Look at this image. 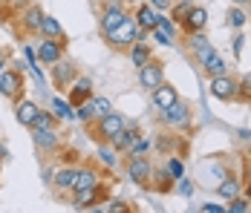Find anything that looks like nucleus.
<instances>
[{
  "label": "nucleus",
  "instance_id": "f257e3e1",
  "mask_svg": "<svg viewBox=\"0 0 251 213\" xmlns=\"http://www.w3.org/2000/svg\"><path fill=\"white\" fill-rule=\"evenodd\" d=\"M139 38H145V32L139 29V24H136V18H133V15H127L125 21L116 26V29H113L104 41H107L113 49H122V52H127V49L139 41Z\"/></svg>",
  "mask_w": 251,
  "mask_h": 213
},
{
  "label": "nucleus",
  "instance_id": "f03ea898",
  "mask_svg": "<svg viewBox=\"0 0 251 213\" xmlns=\"http://www.w3.org/2000/svg\"><path fill=\"white\" fill-rule=\"evenodd\" d=\"M127 121L119 116V113H107V116H99L96 124L90 121V139H96L101 144H113V139L122 133V127H125Z\"/></svg>",
  "mask_w": 251,
  "mask_h": 213
},
{
  "label": "nucleus",
  "instance_id": "7ed1b4c3",
  "mask_svg": "<svg viewBox=\"0 0 251 213\" xmlns=\"http://www.w3.org/2000/svg\"><path fill=\"white\" fill-rule=\"evenodd\" d=\"M125 170H127V179L130 182L145 185V188H148V182H151V176H153V165L148 162L145 153H130L127 162H125Z\"/></svg>",
  "mask_w": 251,
  "mask_h": 213
},
{
  "label": "nucleus",
  "instance_id": "20e7f679",
  "mask_svg": "<svg viewBox=\"0 0 251 213\" xmlns=\"http://www.w3.org/2000/svg\"><path fill=\"white\" fill-rule=\"evenodd\" d=\"M127 15H130V12H127V6L122 3V0H107V6L101 9V18H99V29H101V35L107 38V35H110V32L116 29V26L125 21Z\"/></svg>",
  "mask_w": 251,
  "mask_h": 213
},
{
  "label": "nucleus",
  "instance_id": "39448f33",
  "mask_svg": "<svg viewBox=\"0 0 251 213\" xmlns=\"http://www.w3.org/2000/svg\"><path fill=\"white\" fill-rule=\"evenodd\" d=\"M50 78H52V87L55 90H61V93H67L70 90V84L78 78V70L73 61H67V58H61V61H55L50 67Z\"/></svg>",
  "mask_w": 251,
  "mask_h": 213
},
{
  "label": "nucleus",
  "instance_id": "423d86ee",
  "mask_svg": "<svg viewBox=\"0 0 251 213\" xmlns=\"http://www.w3.org/2000/svg\"><path fill=\"white\" fill-rule=\"evenodd\" d=\"M24 72L21 70H3L0 72V95L3 98H9V101H21V95H24Z\"/></svg>",
  "mask_w": 251,
  "mask_h": 213
},
{
  "label": "nucleus",
  "instance_id": "0eeeda50",
  "mask_svg": "<svg viewBox=\"0 0 251 213\" xmlns=\"http://www.w3.org/2000/svg\"><path fill=\"white\" fill-rule=\"evenodd\" d=\"M237 84H240V81H237L231 72H223V75H214L208 87H211V95H214V98H220V101H234V98H237Z\"/></svg>",
  "mask_w": 251,
  "mask_h": 213
},
{
  "label": "nucleus",
  "instance_id": "6e6552de",
  "mask_svg": "<svg viewBox=\"0 0 251 213\" xmlns=\"http://www.w3.org/2000/svg\"><path fill=\"white\" fill-rule=\"evenodd\" d=\"M32 142L41 153H55L61 147V139H58L55 127H32Z\"/></svg>",
  "mask_w": 251,
  "mask_h": 213
},
{
  "label": "nucleus",
  "instance_id": "1a4fd4ad",
  "mask_svg": "<svg viewBox=\"0 0 251 213\" xmlns=\"http://www.w3.org/2000/svg\"><path fill=\"white\" fill-rule=\"evenodd\" d=\"M162 81H165V67H162L159 61H153V58H151L145 67H139V84H142L148 93H151V90H156Z\"/></svg>",
  "mask_w": 251,
  "mask_h": 213
},
{
  "label": "nucleus",
  "instance_id": "9d476101",
  "mask_svg": "<svg viewBox=\"0 0 251 213\" xmlns=\"http://www.w3.org/2000/svg\"><path fill=\"white\" fill-rule=\"evenodd\" d=\"M73 205H75L78 211H90V208H96L99 202H104L107 199V190L101 188V185H96V188H87V190H73Z\"/></svg>",
  "mask_w": 251,
  "mask_h": 213
},
{
  "label": "nucleus",
  "instance_id": "9b49d317",
  "mask_svg": "<svg viewBox=\"0 0 251 213\" xmlns=\"http://www.w3.org/2000/svg\"><path fill=\"white\" fill-rule=\"evenodd\" d=\"M64 49L67 44H61V41H52V38H44L41 41V47H38V64H55V61H61L64 58Z\"/></svg>",
  "mask_w": 251,
  "mask_h": 213
},
{
  "label": "nucleus",
  "instance_id": "f8f14e48",
  "mask_svg": "<svg viewBox=\"0 0 251 213\" xmlns=\"http://www.w3.org/2000/svg\"><path fill=\"white\" fill-rule=\"evenodd\" d=\"M151 98H153V107L156 110H165V107H171L179 101V95H176V87H171L168 81H162L156 90H151Z\"/></svg>",
  "mask_w": 251,
  "mask_h": 213
},
{
  "label": "nucleus",
  "instance_id": "ddd939ff",
  "mask_svg": "<svg viewBox=\"0 0 251 213\" xmlns=\"http://www.w3.org/2000/svg\"><path fill=\"white\" fill-rule=\"evenodd\" d=\"M87 98H93V81L78 75L75 81L70 84V104H73V107H78V104H84Z\"/></svg>",
  "mask_w": 251,
  "mask_h": 213
},
{
  "label": "nucleus",
  "instance_id": "4468645a",
  "mask_svg": "<svg viewBox=\"0 0 251 213\" xmlns=\"http://www.w3.org/2000/svg\"><path fill=\"white\" fill-rule=\"evenodd\" d=\"M162 118L168 121L171 127H185L188 118H191V113H188V107H185L182 101H176V104H171V107L162 110Z\"/></svg>",
  "mask_w": 251,
  "mask_h": 213
},
{
  "label": "nucleus",
  "instance_id": "2eb2a0df",
  "mask_svg": "<svg viewBox=\"0 0 251 213\" xmlns=\"http://www.w3.org/2000/svg\"><path fill=\"white\" fill-rule=\"evenodd\" d=\"M205 26H208V12H205L202 6H191L188 18L182 21V29H185V32H202Z\"/></svg>",
  "mask_w": 251,
  "mask_h": 213
},
{
  "label": "nucleus",
  "instance_id": "dca6fc26",
  "mask_svg": "<svg viewBox=\"0 0 251 213\" xmlns=\"http://www.w3.org/2000/svg\"><path fill=\"white\" fill-rule=\"evenodd\" d=\"M21 18H24V29H26V32L41 35V24H44V9H41V6H35V3H32V6H26Z\"/></svg>",
  "mask_w": 251,
  "mask_h": 213
},
{
  "label": "nucleus",
  "instance_id": "f3484780",
  "mask_svg": "<svg viewBox=\"0 0 251 213\" xmlns=\"http://www.w3.org/2000/svg\"><path fill=\"white\" fill-rule=\"evenodd\" d=\"M133 18H136V24H139L142 32H151L153 26H159V12L153 9L151 3H148V6H139V9L133 12Z\"/></svg>",
  "mask_w": 251,
  "mask_h": 213
},
{
  "label": "nucleus",
  "instance_id": "a211bd4d",
  "mask_svg": "<svg viewBox=\"0 0 251 213\" xmlns=\"http://www.w3.org/2000/svg\"><path fill=\"white\" fill-rule=\"evenodd\" d=\"M38 104H32V101H15V118L21 121L24 127H32L35 118H38Z\"/></svg>",
  "mask_w": 251,
  "mask_h": 213
},
{
  "label": "nucleus",
  "instance_id": "6ab92c4d",
  "mask_svg": "<svg viewBox=\"0 0 251 213\" xmlns=\"http://www.w3.org/2000/svg\"><path fill=\"white\" fill-rule=\"evenodd\" d=\"M127 55H130V61L136 64V70H139V67H145V64H148V61L153 58V52H151V47L145 44V38H139L133 47L127 49Z\"/></svg>",
  "mask_w": 251,
  "mask_h": 213
},
{
  "label": "nucleus",
  "instance_id": "aec40b11",
  "mask_svg": "<svg viewBox=\"0 0 251 213\" xmlns=\"http://www.w3.org/2000/svg\"><path fill=\"white\" fill-rule=\"evenodd\" d=\"M139 136H142V130H139V127H130V124H125V127H122V133L113 139V144H110V147H113V150H130V144L136 142Z\"/></svg>",
  "mask_w": 251,
  "mask_h": 213
},
{
  "label": "nucleus",
  "instance_id": "412c9836",
  "mask_svg": "<svg viewBox=\"0 0 251 213\" xmlns=\"http://www.w3.org/2000/svg\"><path fill=\"white\" fill-rule=\"evenodd\" d=\"M75 173H78V167H64V170H58V173H55V179H52L55 190H58V193L73 190V185H75Z\"/></svg>",
  "mask_w": 251,
  "mask_h": 213
},
{
  "label": "nucleus",
  "instance_id": "4be33fe9",
  "mask_svg": "<svg viewBox=\"0 0 251 213\" xmlns=\"http://www.w3.org/2000/svg\"><path fill=\"white\" fill-rule=\"evenodd\" d=\"M96 185H101L99 173H96V170H90V167H78L73 190H87V188H96Z\"/></svg>",
  "mask_w": 251,
  "mask_h": 213
},
{
  "label": "nucleus",
  "instance_id": "5701e85b",
  "mask_svg": "<svg viewBox=\"0 0 251 213\" xmlns=\"http://www.w3.org/2000/svg\"><path fill=\"white\" fill-rule=\"evenodd\" d=\"M41 35H44V38H52V41H61V44H67V35H64V29H61V24H58L52 15H44Z\"/></svg>",
  "mask_w": 251,
  "mask_h": 213
},
{
  "label": "nucleus",
  "instance_id": "b1692460",
  "mask_svg": "<svg viewBox=\"0 0 251 213\" xmlns=\"http://www.w3.org/2000/svg\"><path fill=\"white\" fill-rule=\"evenodd\" d=\"M191 49H194V55H197V61H200V64H202V61H208V58L214 55V47L202 38L200 32H194V38H191Z\"/></svg>",
  "mask_w": 251,
  "mask_h": 213
},
{
  "label": "nucleus",
  "instance_id": "393cba45",
  "mask_svg": "<svg viewBox=\"0 0 251 213\" xmlns=\"http://www.w3.org/2000/svg\"><path fill=\"white\" fill-rule=\"evenodd\" d=\"M202 70H205L208 75H211V78H214V75H223V72H228V64L223 61V58H220V55H217V52H214L208 61H202Z\"/></svg>",
  "mask_w": 251,
  "mask_h": 213
},
{
  "label": "nucleus",
  "instance_id": "a878e982",
  "mask_svg": "<svg viewBox=\"0 0 251 213\" xmlns=\"http://www.w3.org/2000/svg\"><path fill=\"white\" fill-rule=\"evenodd\" d=\"M191 6H194V0H179V3H174V6H171V18L182 26V21H185L188 12H191Z\"/></svg>",
  "mask_w": 251,
  "mask_h": 213
},
{
  "label": "nucleus",
  "instance_id": "bb28decb",
  "mask_svg": "<svg viewBox=\"0 0 251 213\" xmlns=\"http://www.w3.org/2000/svg\"><path fill=\"white\" fill-rule=\"evenodd\" d=\"M75 118H81L84 124H90V121H96V107H93V98H87L84 104H78L75 107Z\"/></svg>",
  "mask_w": 251,
  "mask_h": 213
},
{
  "label": "nucleus",
  "instance_id": "cd10ccee",
  "mask_svg": "<svg viewBox=\"0 0 251 213\" xmlns=\"http://www.w3.org/2000/svg\"><path fill=\"white\" fill-rule=\"evenodd\" d=\"M217 193H220L223 199H234V196H240V182H237V179H226V182L217 188Z\"/></svg>",
  "mask_w": 251,
  "mask_h": 213
},
{
  "label": "nucleus",
  "instance_id": "c85d7f7f",
  "mask_svg": "<svg viewBox=\"0 0 251 213\" xmlns=\"http://www.w3.org/2000/svg\"><path fill=\"white\" fill-rule=\"evenodd\" d=\"M52 107H55V116H58V118H75L73 104H67V101H61V98H52Z\"/></svg>",
  "mask_w": 251,
  "mask_h": 213
},
{
  "label": "nucleus",
  "instance_id": "c756f323",
  "mask_svg": "<svg viewBox=\"0 0 251 213\" xmlns=\"http://www.w3.org/2000/svg\"><path fill=\"white\" fill-rule=\"evenodd\" d=\"M151 35L156 38V41H159V44H162V47H174V35H171V32H165L162 26H153Z\"/></svg>",
  "mask_w": 251,
  "mask_h": 213
},
{
  "label": "nucleus",
  "instance_id": "7c9ffc66",
  "mask_svg": "<svg viewBox=\"0 0 251 213\" xmlns=\"http://www.w3.org/2000/svg\"><path fill=\"white\" fill-rule=\"evenodd\" d=\"M93 107H96V118L99 116H107V113H113V104H110V98H93Z\"/></svg>",
  "mask_w": 251,
  "mask_h": 213
},
{
  "label": "nucleus",
  "instance_id": "2f4dec72",
  "mask_svg": "<svg viewBox=\"0 0 251 213\" xmlns=\"http://www.w3.org/2000/svg\"><path fill=\"white\" fill-rule=\"evenodd\" d=\"M55 124H58V121H55V116H52V113H44V110H41L32 127H55ZM32 127H29V130H32Z\"/></svg>",
  "mask_w": 251,
  "mask_h": 213
},
{
  "label": "nucleus",
  "instance_id": "473e14b6",
  "mask_svg": "<svg viewBox=\"0 0 251 213\" xmlns=\"http://www.w3.org/2000/svg\"><path fill=\"white\" fill-rule=\"evenodd\" d=\"M228 211H231V213H246V211H249V202H246L243 196H234V199H231V205H228Z\"/></svg>",
  "mask_w": 251,
  "mask_h": 213
},
{
  "label": "nucleus",
  "instance_id": "72a5a7b5",
  "mask_svg": "<svg viewBox=\"0 0 251 213\" xmlns=\"http://www.w3.org/2000/svg\"><path fill=\"white\" fill-rule=\"evenodd\" d=\"M228 24H231V26H243V24H246V12L231 9V12H228Z\"/></svg>",
  "mask_w": 251,
  "mask_h": 213
},
{
  "label": "nucleus",
  "instance_id": "f704fd0d",
  "mask_svg": "<svg viewBox=\"0 0 251 213\" xmlns=\"http://www.w3.org/2000/svg\"><path fill=\"white\" fill-rule=\"evenodd\" d=\"M101 162H104V165H116V156H113V147H110V144H104V147H101Z\"/></svg>",
  "mask_w": 251,
  "mask_h": 213
},
{
  "label": "nucleus",
  "instance_id": "c9c22d12",
  "mask_svg": "<svg viewBox=\"0 0 251 213\" xmlns=\"http://www.w3.org/2000/svg\"><path fill=\"white\" fill-rule=\"evenodd\" d=\"M168 173H171L174 179H182V165H179L176 159H171V162H168Z\"/></svg>",
  "mask_w": 251,
  "mask_h": 213
},
{
  "label": "nucleus",
  "instance_id": "e433bc0d",
  "mask_svg": "<svg viewBox=\"0 0 251 213\" xmlns=\"http://www.w3.org/2000/svg\"><path fill=\"white\" fill-rule=\"evenodd\" d=\"M159 26H162L165 32H171V35H176V26H174V21H171V18H162V15H159Z\"/></svg>",
  "mask_w": 251,
  "mask_h": 213
},
{
  "label": "nucleus",
  "instance_id": "4c0bfd02",
  "mask_svg": "<svg viewBox=\"0 0 251 213\" xmlns=\"http://www.w3.org/2000/svg\"><path fill=\"white\" fill-rule=\"evenodd\" d=\"M153 9H171L174 6V0H151Z\"/></svg>",
  "mask_w": 251,
  "mask_h": 213
},
{
  "label": "nucleus",
  "instance_id": "58836bf2",
  "mask_svg": "<svg viewBox=\"0 0 251 213\" xmlns=\"http://www.w3.org/2000/svg\"><path fill=\"white\" fill-rule=\"evenodd\" d=\"M200 211H202V213H223L226 208H220V205H202Z\"/></svg>",
  "mask_w": 251,
  "mask_h": 213
},
{
  "label": "nucleus",
  "instance_id": "ea45409f",
  "mask_svg": "<svg viewBox=\"0 0 251 213\" xmlns=\"http://www.w3.org/2000/svg\"><path fill=\"white\" fill-rule=\"evenodd\" d=\"M176 188H179V193H185V196H191V190H194V188H191V182H185V179H182Z\"/></svg>",
  "mask_w": 251,
  "mask_h": 213
},
{
  "label": "nucleus",
  "instance_id": "a19ab883",
  "mask_svg": "<svg viewBox=\"0 0 251 213\" xmlns=\"http://www.w3.org/2000/svg\"><path fill=\"white\" fill-rule=\"evenodd\" d=\"M24 0H0V6H21Z\"/></svg>",
  "mask_w": 251,
  "mask_h": 213
},
{
  "label": "nucleus",
  "instance_id": "79ce46f5",
  "mask_svg": "<svg viewBox=\"0 0 251 213\" xmlns=\"http://www.w3.org/2000/svg\"><path fill=\"white\" fill-rule=\"evenodd\" d=\"M234 3H251V0H234Z\"/></svg>",
  "mask_w": 251,
  "mask_h": 213
},
{
  "label": "nucleus",
  "instance_id": "37998d69",
  "mask_svg": "<svg viewBox=\"0 0 251 213\" xmlns=\"http://www.w3.org/2000/svg\"><path fill=\"white\" fill-rule=\"evenodd\" d=\"M0 72H3V58H0Z\"/></svg>",
  "mask_w": 251,
  "mask_h": 213
},
{
  "label": "nucleus",
  "instance_id": "c03bdc74",
  "mask_svg": "<svg viewBox=\"0 0 251 213\" xmlns=\"http://www.w3.org/2000/svg\"><path fill=\"white\" fill-rule=\"evenodd\" d=\"M122 3H125V0H122Z\"/></svg>",
  "mask_w": 251,
  "mask_h": 213
}]
</instances>
